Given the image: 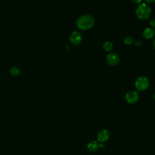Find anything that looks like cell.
Returning <instances> with one entry per match:
<instances>
[{"instance_id":"9","label":"cell","mask_w":155,"mask_h":155,"mask_svg":"<svg viewBox=\"0 0 155 155\" xmlns=\"http://www.w3.org/2000/svg\"><path fill=\"white\" fill-rule=\"evenodd\" d=\"M99 147V144L97 141H92L87 145V148L90 151H95Z\"/></svg>"},{"instance_id":"11","label":"cell","mask_w":155,"mask_h":155,"mask_svg":"<svg viewBox=\"0 0 155 155\" xmlns=\"http://www.w3.org/2000/svg\"><path fill=\"white\" fill-rule=\"evenodd\" d=\"M133 41H134V38L131 36H128L125 37L124 39V43L127 45L131 44L133 42Z\"/></svg>"},{"instance_id":"13","label":"cell","mask_w":155,"mask_h":155,"mask_svg":"<svg viewBox=\"0 0 155 155\" xmlns=\"http://www.w3.org/2000/svg\"><path fill=\"white\" fill-rule=\"evenodd\" d=\"M150 25H151V26L152 27H154L155 28V19H152L150 21Z\"/></svg>"},{"instance_id":"1","label":"cell","mask_w":155,"mask_h":155,"mask_svg":"<svg viewBox=\"0 0 155 155\" xmlns=\"http://www.w3.org/2000/svg\"><path fill=\"white\" fill-rule=\"evenodd\" d=\"M94 24V18L89 14L81 16L76 21V25L80 30H85L91 28Z\"/></svg>"},{"instance_id":"3","label":"cell","mask_w":155,"mask_h":155,"mask_svg":"<svg viewBox=\"0 0 155 155\" xmlns=\"http://www.w3.org/2000/svg\"><path fill=\"white\" fill-rule=\"evenodd\" d=\"M135 87L139 91H144L149 87V81L145 76L138 78L135 82Z\"/></svg>"},{"instance_id":"2","label":"cell","mask_w":155,"mask_h":155,"mask_svg":"<svg viewBox=\"0 0 155 155\" xmlns=\"http://www.w3.org/2000/svg\"><path fill=\"white\" fill-rule=\"evenodd\" d=\"M151 12V8L148 4L142 3L136 8V14L139 19L141 20H145L150 16Z\"/></svg>"},{"instance_id":"16","label":"cell","mask_w":155,"mask_h":155,"mask_svg":"<svg viewBox=\"0 0 155 155\" xmlns=\"http://www.w3.org/2000/svg\"><path fill=\"white\" fill-rule=\"evenodd\" d=\"M131 1L134 2H135V3H137V4H139L142 1V0H131Z\"/></svg>"},{"instance_id":"12","label":"cell","mask_w":155,"mask_h":155,"mask_svg":"<svg viewBox=\"0 0 155 155\" xmlns=\"http://www.w3.org/2000/svg\"><path fill=\"white\" fill-rule=\"evenodd\" d=\"M10 73L13 76H17L20 73V70L16 67H13L10 69Z\"/></svg>"},{"instance_id":"5","label":"cell","mask_w":155,"mask_h":155,"mask_svg":"<svg viewBox=\"0 0 155 155\" xmlns=\"http://www.w3.org/2000/svg\"><path fill=\"white\" fill-rule=\"evenodd\" d=\"M107 62L108 65L114 66L117 65L119 62V57L115 53H109L106 58Z\"/></svg>"},{"instance_id":"8","label":"cell","mask_w":155,"mask_h":155,"mask_svg":"<svg viewBox=\"0 0 155 155\" xmlns=\"http://www.w3.org/2000/svg\"><path fill=\"white\" fill-rule=\"evenodd\" d=\"M155 35V30L153 27L146 28L143 31V36L144 38L149 39L154 37Z\"/></svg>"},{"instance_id":"7","label":"cell","mask_w":155,"mask_h":155,"mask_svg":"<svg viewBox=\"0 0 155 155\" xmlns=\"http://www.w3.org/2000/svg\"><path fill=\"white\" fill-rule=\"evenodd\" d=\"M110 137V133L107 130H102L97 134V139L101 143L104 142L108 140Z\"/></svg>"},{"instance_id":"18","label":"cell","mask_w":155,"mask_h":155,"mask_svg":"<svg viewBox=\"0 0 155 155\" xmlns=\"http://www.w3.org/2000/svg\"><path fill=\"white\" fill-rule=\"evenodd\" d=\"M154 98H155V94H154Z\"/></svg>"},{"instance_id":"4","label":"cell","mask_w":155,"mask_h":155,"mask_svg":"<svg viewBox=\"0 0 155 155\" xmlns=\"http://www.w3.org/2000/svg\"><path fill=\"white\" fill-rule=\"evenodd\" d=\"M70 42L75 45H79L82 41V36L81 33L79 31H74L72 32L69 38Z\"/></svg>"},{"instance_id":"6","label":"cell","mask_w":155,"mask_h":155,"mask_svg":"<svg viewBox=\"0 0 155 155\" xmlns=\"http://www.w3.org/2000/svg\"><path fill=\"white\" fill-rule=\"evenodd\" d=\"M126 101L129 104H134L139 99V94L136 91H130L125 96Z\"/></svg>"},{"instance_id":"15","label":"cell","mask_w":155,"mask_h":155,"mask_svg":"<svg viewBox=\"0 0 155 155\" xmlns=\"http://www.w3.org/2000/svg\"><path fill=\"white\" fill-rule=\"evenodd\" d=\"M145 1H146L147 2H148V3H150V4L155 2V0H145Z\"/></svg>"},{"instance_id":"17","label":"cell","mask_w":155,"mask_h":155,"mask_svg":"<svg viewBox=\"0 0 155 155\" xmlns=\"http://www.w3.org/2000/svg\"><path fill=\"white\" fill-rule=\"evenodd\" d=\"M152 46L153 47V48L155 50V39L153 41V43H152Z\"/></svg>"},{"instance_id":"10","label":"cell","mask_w":155,"mask_h":155,"mask_svg":"<svg viewBox=\"0 0 155 155\" xmlns=\"http://www.w3.org/2000/svg\"><path fill=\"white\" fill-rule=\"evenodd\" d=\"M103 48L106 51H110L113 49V44L110 41H105L103 44Z\"/></svg>"},{"instance_id":"14","label":"cell","mask_w":155,"mask_h":155,"mask_svg":"<svg viewBox=\"0 0 155 155\" xmlns=\"http://www.w3.org/2000/svg\"><path fill=\"white\" fill-rule=\"evenodd\" d=\"M135 45L137 46V47H140L141 45H142V42L140 41H136L135 42Z\"/></svg>"}]
</instances>
